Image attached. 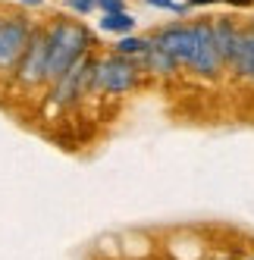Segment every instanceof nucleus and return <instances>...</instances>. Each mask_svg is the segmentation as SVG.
<instances>
[{
  "label": "nucleus",
  "mask_w": 254,
  "mask_h": 260,
  "mask_svg": "<svg viewBox=\"0 0 254 260\" xmlns=\"http://www.w3.org/2000/svg\"><path fill=\"white\" fill-rule=\"evenodd\" d=\"M47 41H50V57H47V85H53L63 72L76 63L79 57H85L91 50L94 38L82 22L72 19H53L47 25Z\"/></svg>",
  "instance_id": "nucleus-1"
},
{
  "label": "nucleus",
  "mask_w": 254,
  "mask_h": 260,
  "mask_svg": "<svg viewBox=\"0 0 254 260\" xmlns=\"http://www.w3.org/2000/svg\"><path fill=\"white\" fill-rule=\"evenodd\" d=\"M47 57H50V41H47V28H31L28 47L22 53L19 66H16L13 79L22 88H35V85H47Z\"/></svg>",
  "instance_id": "nucleus-2"
},
{
  "label": "nucleus",
  "mask_w": 254,
  "mask_h": 260,
  "mask_svg": "<svg viewBox=\"0 0 254 260\" xmlns=\"http://www.w3.org/2000/svg\"><path fill=\"white\" fill-rule=\"evenodd\" d=\"M31 38V25L22 16H0V76H13Z\"/></svg>",
  "instance_id": "nucleus-3"
},
{
  "label": "nucleus",
  "mask_w": 254,
  "mask_h": 260,
  "mask_svg": "<svg viewBox=\"0 0 254 260\" xmlns=\"http://www.w3.org/2000/svg\"><path fill=\"white\" fill-rule=\"evenodd\" d=\"M138 82V66L129 57H101L94 60V91H107V94H125Z\"/></svg>",
  "instance_id": "nucleus-4"
},
{
  "label": "nucleus",
  "mask_w": 254,
  "mask_h": 260,
  "mask_svg": "<svg viewBox=\"0 0 254 260\" xmlns=\"http://www.w3.org/2000/svg\"><path fill=\"white\" fill-rule=\"evenodd\" d=\"M94 85V57H79L63 76L50 85V104L53 107H69L76 98H82Z\"/></svg>",
  "instance_id": "nucleus-5"
},
{
  "label": "nucleus",
  "mask_w": 254,
  "mask_h": 260,
  "mask_svg": "<svg viewBox=\"0 0 254 260\" xmlns=\"http://www.w3.org/2000/svg\"><path fill=\"white\" fill-rule=\"evenodd\" d=\"M151 38H154V44H160L167 53H173V57L179 60V66H192V60H195V47H198L195 25L173 22V25L157 28Z\"/></svg>",
  "instance_id": "nucleus-6"
},
{
  "label": "nucleus",
  "mask_w": 254,
  "mask_h": 260,
  "mask_svg": "<svg viewBox=\"0 0 254 260\" xmlns=\"http://www.w3.org/2000/svg\"><path fill=\"white\" fill-rule=\"evenodd\" d=\"M195 38H198V47H195L192 69L204 79H216L226 69V63L220 57V50H216V41H213V22H195Z\"/></svg>",
  "instance_id": "nucleus-7"
},
{
  "label": "nucleus",
  "mask_w": 254,
  "mask_h": 260,
  "mask_svg": "<svg viewBox=\"0 0 254 260\" xmlns=\"http://www.w3.org/2000/svg\"><path fill=\"white\" fill-rule=\"evenodd\" d=\"M229 69L235 72V76L254 82V25L251 28H239V41H235Z\"/></svg>",
  "instance_id": "nucleus-8"
},
{
  "label": "nucleus",
  "mask_w": 254,
  "mask_h": 260,
  "mask_svg": "<svg viewBox=\"0 0 254 260\" xmlns=\"http://www.w3.org/2000/svg\"><path fill=\"white\" fill-rule=\"evenodd\" d=\"M213 41H216V50H220L223 63L229 66V63H232L235 41H239V25H235L232 19H226V16H220V19H213Z\"/></svg>",
  "instance_id": "nucleus-9"
},
{
  "label": "nucleus",
  "mask_w": 254,
  "mask_h": 260,
  "mask_svg": "<svg viewBox=\"0 0 254 260\" xmlns=\"http://www.w3.org/2000/svg\"><path fill=\"white\" fill-rule=\"evenodd\" d=\"M141 66L151 69L154 76H173V72L179 69V60L173 57V53H167L160 44H154V38H151V47H148V53H144V63Z\"/></svg>",
  "instance_id": "nucleus-10"
},
{
  "label": "nucleus",
  "mask_w": 254,
  "mask_h": 260,
  "mask_svg": "<svg viewBox=\"0 0 254 260\" xmlns=\"http://www.w3.org/2000/svg\"><path fill=\"white\" fill-rule=\"evenodd\" d=\"M148 47H151V38H141V35H119V41L113 44V53H119V57H129L135 66H141Z\"/></svg>",
  "instance_id": "nucleus-11"
},
{
  "label": "nucleus",
  "mask_w": 254,
  "mask_h": 260,
  "mask_svg": "<svg viewBox=\"0 0 254 260\" xmlns=\"http://www.w3.org/2000/svg\"><path fill=\"white\" fill-rule=\"evenodd\" d=\"M101 31H110V35H132V31H135V16H132L129 10L104 13V16H101Z\"/></svg>",
  "instance_id": "nucleus-12"
},
{
  "label": "nucleus",
  "mask_w": 254,
  "mask_h": 260,
  "mask_svg": "<svg viewBox=\"0 0 254 260\" xmlns=\"http://www.w3.org/2000/svg\"><path fill=\"white\" fill-rule=\"evenodd\" d=\"M144 4H148V7H157V10H170V13H176V16H185L188 13V0H185V4H176V0H144Z\"/></svg>",
  "instance_id": "nucleus-13"
},
{
  "label": "nucleus",
  "mask_w": 254,
  "mask_h": 260,
  "mask_svg": "<svg viewBox=\"0 0 254 260\" xmlns=\"http://www.w3.org/2000/svg\"><path fill=\"white\" fill-rule=\"evenodd\" d=\"M66 7L72 13H79V16H88V13L98 10V0H66Z\"/></svg>",
  "instance_id": "nucleus-14"
},
{
  "label": "nucleus",
  "mask_w": 254,
  "mask_h": 260,
  "mask_svg": "<svg viewBox=\"0 0 254 260\" xmlns=\"http://www.w3.org/2000/svg\"><path fill=\"white\" fill-rule=\"evenodd\" d=\"M98 10L101 13H119V10H125V0H98Z\"/></svg>",
  "instance_id": "nucleus-15"
},
{
  "label": "nucleus",
  "mask_w": 254,
  "mask_h": 260,
  "mask_svg": "<svg viewBox=\"0 0 254 260\" xmlns=\"http://www.w3.org/2000/svg\"><path fill=\"white\" fill-rule=\"evenodd\" d=\"M192 7H210V4H223V0H188Z\"/></svg>",
  "instance_id": "nucleus-16"
},
{
  "label": "nucleus",
  "mask_w": 254,
  "mask_h": 260,
  "mask_svg": "<svg viewBox=\"0 0 254 260\" xmlns=\"http://www.w3.org/2000/svg\"><path fill=\"white\" fill-rule=\"evenodd\" d=\"M16 4H22V7H44V0H16Z\"/></svg>",
  "instance_id": "nucleus-17"
},
{
  "label": "nucleus",
  "mask_w": 254,
  "mask_h": 260,
  "mask_svg": "<svg viewBox=\"0 0 254 260\" xmlns=\"http://www.w3.org/2000/svg\"><path fill=\"white\" fill-rule=\"evenodd\" d=\"M223 4H232V7H251L254 0H223Z\"/></svg>",
  "instance_id": "nucleus-18"
},
{
  "label": "nucleus",
  "mask_w": 254,
  "mask_h": 260,
  "mask_svg": "<svg viewBox=\"0 0 254 260\" xmlns=\"http://www.w3.org/2000/svg\"><path fill=\"white\" fill-rule=\"evenodd\" d=\"M251 260H254V257H251Z\"/></svg>",
  "instance_id": "nucleus-19"
}]
</instances>
